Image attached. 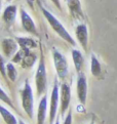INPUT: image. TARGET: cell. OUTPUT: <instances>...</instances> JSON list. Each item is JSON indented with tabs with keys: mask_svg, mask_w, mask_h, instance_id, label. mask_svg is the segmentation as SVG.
<instances>
[{
	"mask_svg": "<svg viewBox=\"0 0 117 124\" xmlns=\"http://www.w3.org/2000/svg\"><path fill=\"white\" fill-rule=\"evenodd\" d=\"M40 8H41V11H42V15L44 16V17L46 19V21L48 22L49 26L51 27V29L55 31V32L60 36L62 39H64V40L66 42H68L69 44H71V45L75 46L76 45V42L73 38H72V36L70 35V33L67 31V29L64 27V25H63L60 21L58 20V17L55 16L52 14L49 10H47L44 6H40Z\"/></svg>",
	"mask_w": 117,
	"mask_h": 124,
	"instance_id": "6da1fadb",
	"label": "cell"
},
{
	"mask_svg": "<svg viewBox=\"0 0 117 124\" xmlns=\"http://www.w3.org/2000/svg\"><path fill=\"white\" fill-rule=\"evenodd\" d=\"M21 99H22V107H23L25 113L28 117L32 119L34 116V96L32 87L30 86L29 81H25V86L23 90L21 91Z\"/></svg>",
	"mask_w": 117,
	"mask_h": 124,
	"instance_id": "7a4b0ae2",
	"label": "cell"
},
{
	"mask_svg": "<svg viewBox=\"0 0 117 124\" xmlns=\"http://www.w3.org/2000/svg\"><path fill=\"white\" fill-rule=\"evenodd\" d=\"M35 86H36V92H37L38 96L43 94L47 87V74H46V68H45L43 57H41L37 67V70H36Z\"/></svg>",
	"mask_w": 117,
	"mask_h": 124,
	"instance_id": "3957f363",
	"label": "cell"
},
{
	"mask_svg": "<svg viewBox=\"0 0 117 124\" xmlns=\"http://www.w3.org/2000/svg\"><path fill=\"white\" fill-rule=\"evenodd\" d=\"M52 60H53V64H55L58 77L60 79H65L68 76V73H69V66H68V62H67L66 56L63 55L58 50L53 48Z\"/></svg>",
	"mask_w": 117,
	"mask_h": 124,
	"instance_id": "277c9868",
	"label": "cell"
},
{
	"mask_svg": "<svg viewBox=\"0 0 117 124\" xmlns=\"http://www.w3.org/2000/svg\"><path fill=\"white\" fill-rule=\"evenodd\" d=\"M58 103H60V90H58V85L57 81L53 84L51 94H50V105H49V124H53L56 120Z\"/></svg>",
	"mask_w": 117,
	"mask_h": 124,
	"instance_id": "5b68a950",
	"label": "cell"
},
{
	"mask_svg": "<svg viewBox=\"0 0 117 124\" xmlns=\"http://www.w3.org/2000/svg\"><path fill=\"white\" fill-rule=\"evenodd\" d=\"M20 15H21L22 27L24 28V30L26 31V32H28L30 34H33V35H38L37 28H36L35 22L33 21L32 16H31L24 8H21Z\"/></svg>",
	"mask_w": 117,
	"mask_h": 124,
	"instance_id": "8992f818",
	"label": "cell"
},
{
	"mask_svg": "<svg viewBox=\"0 0 117 124\" xmlns=\"http://www.w3.org/2000/svg\"><path fill=\"white\" fill-rule=\"evenodd\" d=\"M76 91H77V97L79 101L84 105L87 96V82L86 78L82 73L78 74L77 81H76Z\"/></svg>",
	"mask_w": 117,
	"mask_h": 124,
	"instance_id": "52a82bcc",
	"label": "cell"
},
{
	"mask_svg": "<svg viewBox=\"0 0 117 124\" xmlns=\"http://www.w3.org/2000/svg\"><path fill=\"white\" fill-rule=\"evenodd\" d=\"M71 101V89L70 86L66 83H63L60 89V107H61V114L64 115L69 108Z\"/></svg>",
	"mask_w": 117,
	"mask_h": 124,
	"instance_id": "ba28073f",
	"label": "cell"
},
{
	"mask_svg": "<svg viewBox=\"0 0 117 124\" xmlns=\"http://www.w3.org/2000/svg\"><path fill=\"white\" fill-rule=\"evenodd\" d=\"M1 49L6 57H11L19 50V43L11 38H4L1 41Z\"/></svg>",
	"mask_w": 117,
	"mask_h": 124,
	"instance_id": "9c48e42d",
	"label": "cell"
},
{
	"mask_svg": "<svg viewBox=\"0 0 117 124\" xmlns=\"http://www.w3.org/2000/svg\"><path fill=\"white\" fill-rule=\"evenodd\" d=\"M75 35L77 38L78 42L80 45L82 46L84 50H87V45H88V31L87 27L85 24H79L75 29Z\"/></svg>",
	"mask_w": 117,
	"mask_h": 124,
	"instance_id": "30bf717a",
	"label": "cell"
},
{
	"mask_svg": "<svg viewBox=\"0 0 117 124\" xmlns=\"http://www.w3.org/2000/svg\"><path fill=\"white\" fill-rule=\"evenodd\" d=\"M67 5H68L70 15L74 19L76 20L83 19V11L80 0H67Z\"/></svg>",
	"mask_w": 117,
	"mask_h": 124,
	"instance_id": "8fae6325",
	"label": "cell"
},
{
	"mask_svg": "<svg viewBox=\"0 0 117 124\" xmlns=\"http://www.w3.org/2000/svg\"><path fill=\"white\" fill-rule=\"evenodd\" d=\"M46 112H47V101L46 96L44 95L41 97L37 110V124H44L46 119Z\"/></svg>",
	"mask_w": 117,
	"mask_h": 124,
	"instance_id": "7c38bea8",
	"label": "cell"
},
{
	"mask_svg": "<svg viewBox=\"0 0 117 124\" xmlns=\"http://www.w3.org/2000/svg\"><path fill=\"white\" fill-rule=\"evenodd\" d=\"M17 15V7L16 5H8L5 9L3 10L2 19L4 23L7 25H11L16 21V17Z\"/></svg>",
	"mask_w": 117,
	"mask_h": 124,
	"instance_id": "4fadbf2b",
	"label": "cell"
},
{
	"mask_svg": "<svg viewBox=\"0 0 117 124\" xmlns=\"http://www.w3.org/2000/svg\"><path fill=\"white\" fill-rule=\"evenodd\" d=\"M72 59H73V63H74V67H75L76 72L79 74L81 72L83 65H84L83 55L78 49H73L72 50Z\"/></svg>",
	"mask_w": 117,
	"mask_h": 124,
	"instance_id": "5bb4252c",
	"label": "cell"
},
{
	"mask_svg": "<svg viewBox=\"0 0 117 124\" xmlns=\"http://www.w3.org/2000/svg\"><path fill=\"white\" fill-rule=\"evenodd\" d=\"M0 115H1L3 121L6 124H19V121L17 120L15 115L1 105H0Z\"/></svg>",
	"mask_w": 117,
	"mask_h": 124,
	"instance_id": "9a60e30c",
	"label": "cell"
},
{
	"mask_svg": "<svg viewBox=\"0 0 117 124\" xmlns=\"http://www.w3.org/2000/svg\"><path fill=\"white\" fill-rule=\"evenodd\" d=\"M16 40L17 43H19V46H21V48H25V49L30 50L31 48L37 47L36 41L30 37H17Z\"/></svg>",
	"mask_w": 117,
	"mask_h": 124,
	"instance_id": "2e32d148",
	"label": "cell"
},
{
	"mask_svg": "<svg viewBox=\"0 0 117 124\" xmlns=\"http://www.w3.org/2000/svg\"><path fill=\"white\" fill-rule=\"evenodd\" d=\"M91 72L93 76H96V77L100 76L102 73L101 64L94 54H92V57H91Z\"/></svg>",
	"mask_w": 117,
	"mask_h": 124,
	"instance_id": "e0dca14e",
	"label": "cell"
},
{
	"mask_svg": "<svg viewBox=\"0 0 117 124\" xmlns=\"http://www.w3.org/2000/svg\"><path fill=\"white\" fill-rule=\"evenodd\" d=\"M36 60H37V56H36L35 54L33 52H28L25 56L23 61H22V66H23V68L25 69H29V68H32L34 64L36 63Z\"/></svg>",
	"mask_w": 117,
	"mask_h": 124,
	"instance_id": "ac0fdd59",
	"label": "cell"
},
{
	"mask_svg": "<svg viewBox=\"0 0 117 124\" xmlns=\"http://www.w3.org/2000/svg\"><path fill=\"white\" fill-rule=\"evenodd\" d=\"M6 74L7 77L9 78V80L12 82H15L17 79V71L12 63H8L6 65Z\"/></svg>",
	"mask_w": 117,
	"mask_h": 124,
	"instance_id": "d6986e66",
	"label": "cell"
},
{
	"mask_svg": "<svg viewBox=\"0 0 117 124\" xmlns=\"http://www.w3.org/2000/svg\"><path fill=\"white\" fill-rule=\"evenodd\" d=\"M30 50L29 49H25V48H21L20 50H17V52L12 56V62L13 63H22V61H23L24 56L28 54Z\"/></svg>",
	"mask_w": 117,
	"mask_h": 124,
	"instance_id": "ffe728a7",
	"label": "cell"
},
{
	"mask_svg": "<svg viewBox=\"0 0 117 124\" xmlns=\"http://www.w3.org/2000/svg\"><path fill=\"white\" fill-rule=\"evenodd\" d=\"M0 101H2L3 103H5V104H7L9 107H13V105H12V103H11V101H10V99H9V96H8L7 94H6V92L4 91L1 87H0Z\"/></svg>",
	"mask_w": 117,
	"mask_h": 124,
	"instance_id": "44dd1931",
	"label": "cell"
},
{
	"mask_svg": "<svg viewBox=\"0 0 117 124\" xmlns=\"http://www.w3.org/2000/svg\"><path fill=\"white\" fill-rule=\"evenodd\" d=\"M0 73H1V75L4 77V78H6V67H5V63H4V60H3V57L2 55L0 54Z\"/></svg>",
	"mask_w": 117,
	"mask_h": 124,
	"instance_id": "7402d4cb",
	"label": "cell"
},
{
	"mask_svg": "<svg viewBox=\"0 0 117 124\" xmlns=\"http://www.w3.org/2000/svg\"><path fill=\"white\" fill-rule=\"evenodd\" d=\"M63 124H72V114H71V112H69L68 115L66 116Z\"/></svg>",
	"mask_w": 117,
	"mask_h": 124,
	"instance_id": "603a6c76",
	"label": "cell"
},
{
	"mask_svg": "<svg viewBox=\"0 0 117 124\" xmlns=\"http://www.w3.org/2000/svg\"><path fill=\"white\" fill-rule=\"evenodd\" d=\"M50 1L53 3V4H55V5L58 8V9H62V5H61V1H60V0H50Z\"/></svg>",
	"mask_w": 117,
	"mask_h": 124,
	"instance_id": "cb8c5ba5",
	"label": "cell"
},
{
	"mask_svg": "<svg viewBox=\"0 0 117 124\" xmlns=\"http://www.w3.org/2000/svg\"><path fill=\"white\" fill-rule=\"evenodd\" d=\"M27 2H28V4L33 8V6H34V2H35V0H27Z\"/></svg>",
	"mask_w": 117,
	"mask_h": 124,
	"instance_id": "d4e9b609",
	"label": "cell"
},
{
	"mask_svg": "<svg viewBox=\"0 0 117 124\" xmlns=\"http://www.w3.org/2000/svg\"><path fill=\"white\" fill-rule=\"evenodd\" d=\"M19 124H26V123H25V122H23L22 120H20V121H19Z\"/></svg>",
	"mask_w": 117,
	"mask_h": 124,
	"instance_id": "484cf974",
	"label": "cell"
},
{
	"mask_svg": "<svg viewBox=\"0 0 117 124\" xmlns=\"http://www.w3.org/2000/svg\"><path fill=\"white\" fill-rule=\"evenodd\" d=\"M56 124H60V121H58V120H57V121H56Z\"/></svg>",
	"mask_w": 117,
	"mask_h": 124,
	"instance_id": "4316f807",
	"label": "cell"
},
{
	"mask_svg": "<svg viewBox=\"0 0 117 124\" xmlns=\"http://www.w3.org/2000/svg\"><path fill=\"white\" fill-rule=\"evenodd\" d=\"M10 1H12V0H6V2H10Z\"/></svg>",
	"mask_w": 117,
	"mask_h": 124,
	"instance_id": "83f0119b",
	"label": "cell"
},
{
	"mask_svg": "<svg viewBox=\"0 0 117 124\" xmlns=\"http://www.w3.org/2000/svg\"><path fill=\"white\" fill-rule=\"evenodd\" d=\"M0 8H1V1H0Z\"/></svg>",
	"mask_w": 117,
	"mask_h": 124,
	"instance_id": "f1b7e54d",
	"label": "cell"
},
{
	"mask_svg": "<svg viewBox=\"0 0 117 124\" xmlns=\"http://www.w3.org/2000/svg\"><path fill=\"white\" fill-rule=\"evenodd\" d=\"M91 124H94V123H93V122H92V123H91Z\"/></svg>",
	"mask_w": 117,
	"mask_h": 124,
	"instance_id": "f546056e",
	"label": "cell"
}]
</instances>
